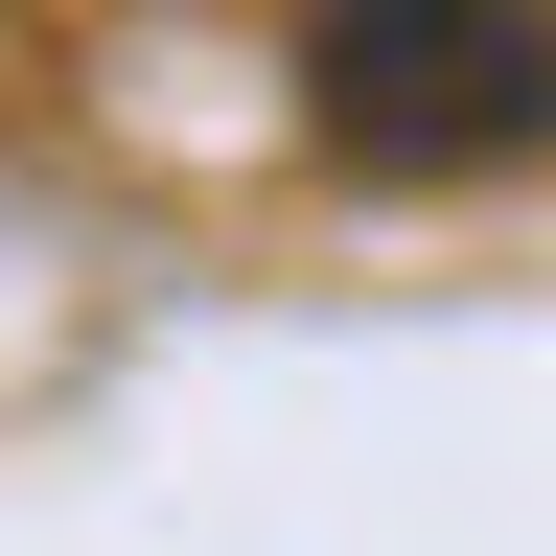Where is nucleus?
Instances as JSON below:
<instances>
[{"instance_id": "f257e3e1", "label": "nucleus", "mask_w": 556, "mask_h": 556, "mask_svg": "<svg viewBox=\"0 0 556 556\" xmlns=\"http://www.w3.org/2000/svg\"><path fill=\"white\" fill-rule=\"evenodd\" d=\"M302 139L371 186H486L556 139V0H325L302 24Z\"/></svg>"}]
</instances>
